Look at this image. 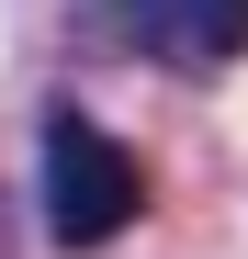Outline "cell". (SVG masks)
Here are the masks:
<instances>
[{
  "label": "cell",
  "instance_id": "1",
  "mask_svg": "<svg viewBox=\"0 0 248 259\" xmlns=\"http://www.w3.org/2000/svg\"><path fill=\"white\" fill-rule=\"evenodd\" d=\"M34 147H46V169H34V192H46V237L57 248H113L136 214L158 203V181H147V158L124 147V136H102L79 102H46V124H34Z\"/></svg>",
  "mask_w": 248,
  "mask_h": 259
},
{
  "label": "cell",
  "instance_id": "2",
  "mask_svg": "<svg viewBox=\"0 0 248 259\" xmlns=\"http://www.w3.org/2000/svg\"><path fill=\"white\" fill-rule=\"evenodd\" d=\"M124 46L158 68H226L248 57V0H124Z\"/></svg>",
  "mask_w": 248,
  "mask_h": 259
}]
</instances>
